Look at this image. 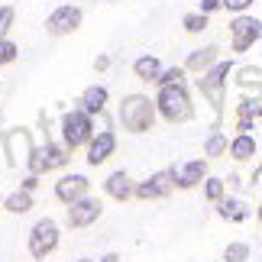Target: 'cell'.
I'll return each mask as SVG.
<instances>
[{"instance_id":"1","label":"cell","mask_w":262,"mask_h":262,"mask_svg":"<svg viewBox=\"0 0 262 262\" xmlns=\"http://www.w3.org/2000/svg\"><path fill=\"white\" fill-rule=\"evenodd\" d=\"M152 117H156V110L149 104V97H143V94L126 97L123 107H120V120H123V126L129 133H146L152 126Z\"/></svg>"},{"instance_id":"2","label":"cell","mask_w":262,"mask_h":262,"mask_svg":"<svg viewBox=\"0 0 262 262\" xmlns=\"http://www.w3.org/2000/svg\"><path fill=\"white\" fill-rule=\"evenodd\" d=\"M159 110H162L165 120L172 123H181V120L191 117V104H188V94L181 84H162L159 91Z\"/></svg>"},{"instance_id":"3","label":"cell","mask_w":262,"mask_h":262,"mask_svg":"<svg viewBox=\"0 0 262 262\" xmlns=\"http://www.w3.org/2000/svg\"><path fill=\"white\" fill-rule=\"evenodd\" d=\"M227 72H230V62H217L204 78H201V91L210 97L214 110H220V104H224V81H227Z\"/></svg>"},{"instance_id":"4","label":"cell","mask_w":262,"mask_h":262,"mask_svg":"<svg viewBox=\"0 0 262 262\" xmlns=\"http://www.w3.org/2000/svg\"><path fill=\"white\" fill-rule=\"evenodd\" d=\"M58 243V227L52 224V220H39V224L33 227V236H29V249H33V256L42 259L46 253H52Z\"/></svg>"},{"instance_id":"5","label":"cell","mask_w":262,"mask_h":262,"mask_svg":"<svg viewBox=\"0 0 262 262\" xmlns=\"http://www.w3.org/2000/svg\"><path fill=\"white\" fill-rule=\"evenodd\" d=\"M230 33H233V49H236V52H246V49L259 39V19H253V16H239V19H233Z\"/></svg>"},{"instance_id":"6","label":"cell","mask_w":262,"mask_h":262,"mask_svg":"<svg viewBox=\"0 0 262 262\" xmlns=\"http://www.w3.org/2000/svg\"><path fill=\"white\" fill-rule=\"evenodd\" d=\"M26 162L33 165V172H52V168H58V165L68 162V156H65L58 146H49V143H46L39 152H29Z\"/></svg>"},{"instance_id":"7","label":"cell","mask_w":262,"mask_h":262,"mask_svg":"<svg viewBox=\"0 0 262 262\" xmlns=\"http://www.w3.org/2000/svg\"><path fill=\"white\" fill-rule=\"evenodd\" d=\"M62 129H65V139H68V146H81L84 139L91 136V120L84 114H78V110H72V114H65L62 120Z\"/></svg>"},{"instance_id":"8","label":"cell","mask_w":262,"mask_h":262,"mask_svg":"<svg viewBox=\"0 0 262 262\" xmlns=\"http://www.w3.org/2000/svg\"><path fill=\"white\" fill-rule=\"evenodd\" d=\"M97 217H100V204L91 201V198H78V201H72V207H68V224L72 227H88V224H94Z\"/></svg>"},{"instance_id":"9","label":"cell","mask_w":262,"mask_h":262,"mask_svg":"<svg viewBox=\"0 0 262 262\" xmlns=\"http://www.w3.org/2000/svg\"><path fill=\"white\" fill-rule=\"evenodd\" d=\"M78 23H81V10L78 7H58L52 16H49V33L52 36H62V33H72V29H78Z\"/></svg>"},{"instance_id":"10","label":"cell","mask_w":262,"mask_h":262,"mask_svg":"<svg viewBox=\"0 0 262 262\" xmlns=\"http://www.w3.org/2000/svg\"><path fill=\"white\" fill-rule=\"evenodd\" d=\"M4 143H7V152H10V162L13 165L26 162L29 152H33V139H29L26 129H10V133L4 136Z\"/></svg>"},{"instance_id":"11","label":"cell","mask_w":262,"mask_h":262,"mask_svg":"<svg viewBox=\"0 0 262 262\" xmlns=\"http://www.w3.org/2000/svg\"><path fill=\"white\" fill-rule=\"evenodd\" d=\"M168 191H172V172H159L149 181H143V185L136 188V194L139 198H162V194H168Z\"/></svg>"},{"instance_id":"12","label":"cell","mask_w":262,"mask_h":262,"mask_svg":"<svg viewBox=\"0 0 262 262\" xmlns=\"http://www.w3.org/2000/svg\"><path fill=\"white\" fill-rule=\"evenodd\" d=\"M84 191H88V178L84 175H68V178L58 181L55 194L62 201H78V198H84Z\"/></svg>"},{"instance_id":"13","label":"cell","mask_w":262,"mask_h":262,"mask_svg":"<svg viewBox=\"0 0 262 262\" xmlns=\"http://www.w3.org/2000/svg\"><path fill=\"white\" fill-rule=\"evenodd\" d=\"M114 146H117V139H114V133H100L94 143H91V156H88V162L91 165H100V162H107L110 159V152H114Z\"/></svg>"},{"instance_id":"14","label":"cell","mask_w":262,"mask_h":262,"mask_svg":"<svg viewBox=\"0 0 262 262\" xmlns=\"http://www.w3.org/2000/svg\"><path fill=\"white\" fill-rule=\"evenodd\" d=\"M201 178H204V162H185V165H178L175 172H172V181H178L181 188L198 185Z\"/></svg>"},{"instance_id":"15","label":"cell","mask_w":262,"mask_h":262,"mask_svg":"<svg viewBox=\"0 0 262 262\" xmlns=\"http://www.w3.org/2000/svg\"><path fill=\"white\" fill-rule=\"evenodd\" d=\"M107 191L114 194L117 201H126L129 194H133V185H129V175H123V172H114L107 178Z\"/></svg>"},{"instance_id":"16","label":"cell","mask_w":262,"mask_h":262,"mask_svg":"<svg viewBox=\"0 0 262 262\" xmlns=\"http://www.w3.org/2000/svg\"><path fill=\"white\" fill-rule=\"evenodd\" d=\"M81 104H84L88 114H97V110H104V104H107V91L104 88H88L84 97H81Z\"/></svg>"},{"instance_id":"17","label":"cell","mask_w":262,"mask_h":262,"mask_svg":"<svg viewBox=\"0 0 262 262\" xmlns=\"http://www.w3.org/2000/svg\"><path fill=\"white\" fill-rule=\"evenodd\" d=\"M133 68H136V75L143 78V81H156V78H159V58H152V55L139 58Z\"/></svg>"},{"instance_id":"18","label":"cell","mask_w":262,"mask_h":262,"mask_svg":"<svg viewBox=\"0 0 262 262\" xmlns=\"http://www.w3.org/2000/svg\"><path fill=\"white\" fill-rule=\"evenodd\" d=\"M29 207H33V198H29V191H16V194L7 198V210H13V214H26Z\"/></svg>"},{"instance_id":"19","label":"cell","mask_w":262,"mask_h":262,"mask_svg":"<svg viewBox=\"0 0 262 262\" xmlns=\"http://www.w3.org/2000/svg\"><path fill=\"white\" fill-rule=\"evenodd\" d=\"M220 214L230 217V220H246L249 217V207L243 204V201H224V204H220Z\"/></svg>"},{"instance_id":"20","label":"cell","mask_w":262,"mask_h":262,"mask_svg":"<svg viewBox=\"0 0 262 262\" xmlns=\"http://www.w3.org/2000/svg\"><path fill=\"white\" fill-rule=\"evenodd\" d=\"M217 58V49L214 46H207V49H198L194 55L188 58V68H204V65H210Z\"/></svg>"},{"instance_id":"21","label":"cell","mask_w":262,"mask_h":262,"mask_svg":"<svg viewBox=\"0 0 262 262\" xmlns=\"http://www.w3.org/2000/svg\"><path fill=\"white\" fill-rule=\"evenodd\" d=\"M233 159H249V156H256V139H249V136H239L236 143H233Z\"/></svg>"},{"instance_id":"22","label":"cell","mask_w":262,"mask_h":262,"mask_svg":"<svg viewBox=\"0 0 262 262\" xmlns=\"http://www.w3.org/2000/svg\"><path fill=\"white\" fill-rule=\"evenodd\" d=\"M204 149H207V156H220V152L227 149V136H224V133H214V136L207 139Z\"/></svg>"},{"instance_id":"23","label":"cell","mask_w":262,"mask_h":262,"mask_svg":"<svg viewBox=\"0 0 262 262\" xmlns=\"http://www.w3.org/2000/svg\"><path fill=\"white\" fill-rule=\"evenodd\" d=\"M249 256V246L246 243H233V246H227V262H243Z\"/></svg>"},{"instance_id":"24","label":"cell","mask_w":262,"mask_h":262,"mask_svg":"<svg viewBox=\"0 0 262 262\" xmlns=\"http://www.w3.org/2000/svg\"><path fill=\"white\" fill-rule=\"evenodd\" d=\"M185 29L188 33H201V29H207V16L204 13H191V16H185Z\"/></svg>"},{"instance_id":"25","label":"cell","mask_w":262,"mask_h":262,"mask_svg":"<svg viewBox=\"0 0 262 262\" xmlns=\"http://www.w3.org/2000/svg\"><path fill=\"white\" fill-rule=\"evenodd\" d=\"M259 110H262V107H259V97H253V100L246 97L243 104H239V114H243V120H249V117L256 120V117H259Z\"/></svg>"},{"instance_id":"26","label":"cell","mask_w":262,"mask_h":262,"mask_svg":"<svg viewBox=\"0 0 262 262\" xmlns=\"http://www.w3.org/2000/svg\"><path fill=\"white\" fill-rule=\"evenodd\" d=\"M239 84H253V88H259V68L253 65V68H243V72H239Z\"/></svg>"},{"instance_id":"27","label":"cell","mask_w":262,"mask_h":262,"mask_svg":"<svg viewBox=\"0 0 262 262\" xmlns=\"http://www.w3.org/2000/svg\"><path fill=\"white\" fill-rule=\"evenodd\" d=\"M13 58H16V46L7 42V39H0V65H4V62H13Z\"/></svg>"},{"instance_id":"28","label":"cell","mask_w":262,"mask_h":262,"mask_svg":"<svg viewBox=\"0 0 262 262\" xmlns=\"http://www.w3.org/2000/svg\"><path fill=\"white\" fill-rule=\"evenodd\" d=\"M159 84H181V68H168L162 78H156Z\"/></svg>"},{"instance_id":"29","label":"cell","mask_w":262,"mask_h":262,"mask_svg":"<svg viewBox=\"0 0 262 262\" xmlns=\"http://www.w3.org/2000/svg\"><path fill=\"white\" fill-rule=\"evenodd\" d=\"M10 23H13V10H10V7H0V36L10 29Z\"/></svg>"},{"instance_id":"30","label":"cell","mask_w":262,"mask_h":262,"mask_svg":"<svg viewBox=\"0 0 262 262\" xmlns=\"http://www.w3.org/2000/svg\"><path fill=\"white\" fill-rule=\"evenodd\" d=\"M224 194V181H207V198H220Z\"/></svg>"},{"instance_id":"31","label":"cell","mask_w":262,"mask_h":262,"mask_svg":"<svg viewBox=\"0 0 262 262\" xmlns=\"http://www.w3.org/2000/svg\"><path fill=\"white\" fill-rule=\"evenodd\" d=\"M220 4L230 7V10H246L249 4H253V0H220Z\"/></svg>"},{"instance_id":"32","label":"cell","mask_w":262,"mask_h":262,"mask_svg":"<svg viewBox=\"0 0 262 262\" xmlns=\"http://www.w3.org/2000/svg\"><path fill=\"white\" fill-rule=\"evenodd\" d=\"M220 7V0H201V10H204V13H210V10H217Z\"/></svg>"},{"instance_id":"33","label":"cell","mask_w":262,"mask_h":262,"mask_svg":"<svg viewBox=\"0 0 262 262\" xmlns=\"http://www.w3.org/2000/svg\"><path fill=\"white\" fill-rule=\"evenodd\" d=\"M81 262H91V259H81Z\"/></svg>"}]
</instances>
